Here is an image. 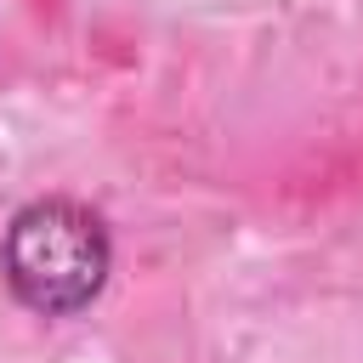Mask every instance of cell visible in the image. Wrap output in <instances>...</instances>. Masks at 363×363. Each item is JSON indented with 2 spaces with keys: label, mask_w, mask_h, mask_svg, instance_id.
Instances as JSON below:
<instances>
[{
  "label": "cell",
  "mask_w": 363,
  "mask_h": 363,
  "mask_svg": "<svg viewBox=\"0 0 363 363\" xmlns=\"http://www.w3.org/2000/svg\"><path fill=\"white\" fill-rule=\"evenodd\" d=\"M108 267H113L108 221L79 199H34L6 221L0 238L6 289L40 318H68L91 306L108 284Z\"/></svg>",
  "instance_id": "obj_1"
}]
</instances>
